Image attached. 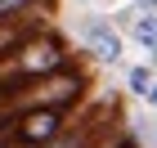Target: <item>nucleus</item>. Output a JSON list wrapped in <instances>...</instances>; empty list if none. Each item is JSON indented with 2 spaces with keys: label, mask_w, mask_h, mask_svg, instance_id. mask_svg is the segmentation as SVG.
I'll use <instances>...</instances> for the list:
<instances>
[{
  "label": "nucleus",
  "mask_w": 157,
  "mask_h": 148,
  "mask_svg": "<svg viewBox=\"0 0 157 148\" xmlns=\"http://www.w3.org/2000/svg\"><path fill=\"white\" fill-rule=\"evenodd\" d=\"M63 67H72L67 40L59 32H49V27H36V32H27L18 45H9L0 54V90L36 81V76H49V72H63Z\"/></svg>",
  "instance_id": "1"
},
{
  "label": "nucleus",
  "mask_w": 157,
  "mask_h": 148,
  "mask_svg": "<svg viewBox=\"0 0 157 148\" xmlns=\"http://www.w3.org/2000/svg\"><path fill=\"white\" fill-rule=\"evenodd\" d=\"M85 90V76L76 67H63V72L36 76V81H23V85H5L0 90V121H9L18 112L32 108H72Z\"/></svg>",
  "instance_id": "2"
},
{
  "label": "nucleus",
  "mask_w": 157,
  "mask_h": 148,
  "mask_svg": "<svg viewBox=\"0 0 157 148\" xmlns=\"http://www.w3.org/2000/svg\"><path fill=\"white\" fill-rule=\"evenodd\" d=\"M59 130H67V108H32L0 121V148H40Z\"/></svg>",
  "instance_id": "3"
},
{
  "label": "nucleus",
  "mask_w": 157,
  "mask_h": 148,
  "mask_svg": "<svg viewBox=\"0 0 157 148\" xmlns=\"http://www.w3.org/2000/svg\"><path fill=\"white\" fill-rule=\"evenodd\" d=\"M81 45H85V54L99 59V63H117L121 59V32L108 18H85L81 23Z\"/></svg>",
  "instance_id": "4"
},
{
  "label": "nucleus",
  "mask_w": 157,
  "mask_h": 148,
  "mask_svg": "<svg viewBox=\"0 0 157 148\" xmlns=\"http://www.w3.org/2000/svg\"><path fill=\"white\" fill-rule=\"evenodd\" d=\"M153 9H157V0H139V5H135V13L126 18L130 36L144 45V54H153V49H157V18H153Z\"/></svg>",
  "instance_id": "5"
},
{
  "label": "nucleus",
  "mask_w": 157,
  "mask_h": 148,
  "mask_svg": "<svg viewBox=\"0 0 157 148\" xmlns=\"http://www.w3.org/2000/svg\"><path fill=\"white\" fill-rule=\"evenodd\" d=\"M126 81H130V94L135 99H144V103H153V94H157V72H153V63H139V67H130V76H126Z\"/></svg>",
  "instance_id": "6"
},
{
  "label": "nucleus",
  "mask_w": 157,
  "mask_h": 148,
  "mask_svg": "<svg viewBox=\"0 0 157 148\" xmlns=\"http://www.w3.org/2000/svg\"><path fill=\"white\" fill-rule=\"evenodd\" d=\"M36 5H49V0H0V18H13V13L36 9Z\"/></svg>",
  "instance_id": "7"
}]
</instances>
